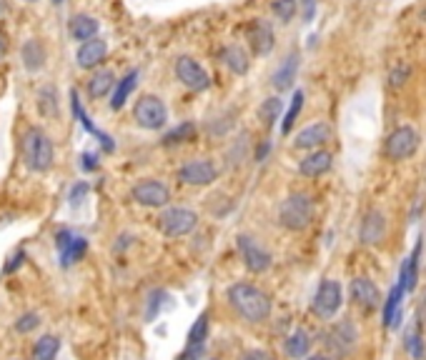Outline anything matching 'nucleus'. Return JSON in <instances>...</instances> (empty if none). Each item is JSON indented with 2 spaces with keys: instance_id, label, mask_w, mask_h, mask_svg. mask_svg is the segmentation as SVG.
<instances>
[{
  "instance_id": "nucleus-5",
  "label": "nucleus",
  "mask_w": 426,
  "mask_h": 360,
  "mask_svg": "<svg viewBox=\"0 0 426 360\" xmlns=\"http://www.w3.org/2000/svg\"><path fill=\"white\" fill-rule=\"evenodd\" d=\"M198 228V213L191 208H166L158 218V230L166 238H186Z\"/></svg>"
},
{
  "instance_id": "nucleus-40",
  "label": "nucleus",
  "mask_w": 426,
  "mask_h": 360,
  "mask_svg": "<svg viewBox=\"0 0 426 360\" xmlns=\"http://www.w3.org/2000/svg\"><path fill=\"white\" fill-rule=\"evenodd\" d=\"M158 298H163V293H161V290H156V293L151 295L148 313H146V318H148V320H153V318H156V310H158V305H161V300H158Z\"/></svg>"
},
{
  "instance_id": "nucleus-36",
  "label": "nucleus",
  "mask_w": 426,
  "mask_h": 360,
  "mask_svg": "<svg viewBox=\"0 0 426 360\" xmlns=\"http://www.w3.org/2000/svg\"><path fill=\"white\" fill-rule=\"evenodd\" d=\"M271 11L281 23H291L293 16H296V11H298V0H273Z\"/></svg>"
},
{
  "instance_id": "nucleus-6",
  "label": "nucleus",
  "mask_w": 426,
  "mask_h": 360,
  "mask_svg": "<svg viewBox=\"0 0 426 360\" xmlns=\"http://www.w3.org/2000/svg\"><path fill=\"white\" fill-rule=\"evenodd\" d=\"M133 120L143 130H161L168 123V108L158 96H141L133 106Z\"/></svg>"
},
{
  "instance_id": "nucleus-1",
  "label": "nucleus",
  "mask_w": 426,
  "mask_h": 360,
  "mask_svg": "<svg viewBox=\"0 0 426 360\" xmlns=\"http://www.w3.org/2000/svg\"><path fill=\"white\" fill-rule=\"evenodd\" d=\"M226 300L233 308V313L246 323H266L273 313V303L268 298V293H263L261 288L251 283H233L226 290Z\"/></svg>"
},
{
  "instance_id": "nucleus-23",
  "label": "nucleus",
  "mask_w": 426,
  "mask_h": 360,
  "mask_svg": "<svg viewBox=\"0 0 426 360\" xmlns=\"http://www.w3.org/2000/svg\"><path fill=\"white\" fill-rule=\"evenodd\" d=\"M218 58H221V63L233 76H246L248 68H251V56H248V51L243 46H236V43L223 48V51L218 53Z\"/></svg>"
},
{
  "instance_id": "nucleus-2",
  "label": "nucleus",
  "mask_w": 426,
  "mask_h": 360,
  "mask_svg": "<svg viewBox=\"0 0 426 360\" xmlns=\"http://www.w3.org/2000/svg\"><path fill=\"white\" fill-rule=\"evenodd\" d=\"M21 158L31 173H48L56 165V145L43 128L31 125L21 135Z\"/></svg>"
},
{
  "instance_id": "nucleus-42",
  "label": "nucleus",
  "mask_w": 426,
  "mask_h": 360,
  "mask_svg": "<svg viewBox=\"0 0 426 360\" xmlns=\"http://www.w3.org/2000/svg\"><path fill=\"white\" fill-rule=\"evenodd\" d=\"M83 168H86V170H96L98 168V160L93 153H83Z\"/></svg>"
},
{
  "instance_id": "nucleus-20",
  "label": "nucleus",
  "mask_w": 426,
  "mask_h": 360,
  "mask_svg": "<svg viewBox=\"0 0 426 360\" xmlns=\"http://www.w3.org/2000/svg\"><path fill=\"white\" fill-rule=\"evenodd\" d=\"M98 31H101V23H98V18L88 16V13H76L68 21V36L76 43L93 41V38H98Z\"/></svg>"
},
{
  "instance_id": "nucleus-25",
  "label": "nucleus",
  "mask_w": 426,
  "mask_h": 360,
  "mask_svg": "<svg viewBox=\"0 0 426 360\" xmlns=\"http://www.w3.org/2000/svg\"><path fill=\"white\" fill-rule=\"evenodd\" d=\"M71 110L76 113V118H78V120H81V125L86 128V130L91 133V135H96V138H98V143H101V145H103V150H106V153H113V150H116V143L111 140V135H106V133L98 130V128L91 123V118H88V113L83 110L81 101H78V91H76V88H73V91H71Z\"/></svg>"
},
{
  "instance_id": "nucleus-30",
  "label": "nucleus",
  "mask_w": 426,
  "mask_h": 360,
  "mask_svg": "<svg viewBox=\"0 0 426 360\" xmlns=\"http://www.w3.org/2000/svg\"><path fill=\"white\" fill-rule=\"evenodd\" d=\"M283 348H286V355H291V358H303V355H308V350H311V335L303 328L293 330V333L283 340Z\"/></svg>"
},
{
  "instance_id": "nucleus-9",
  "label": "nucleus",
  "mask_w": 426,
  "mask_h": 360,
  "mask_svg": "<svg viewBox=\"0 0 426 360\" xmlns=\"http://www.w3.org/2000/svg\"><path fill=\"white\" fill-rule=\"evenodd\" d=\"M131 198H133V203L143 205V208H166L171 203V190L161 180L146 178V180H138L131 188Z\"/></svg>"
},
{
  "instance_id": "nucleus-27",
  "label": "nucleus",
  "mask_w": 426,
  "mask_h": 360,
  "mask_svg": "<svg viewBox=\"0 0 426 360\" xmlns=\"http://www.w3.org/2000/svg\"><path fill=\"white\" fill-rule=\"evenodd\" d=\"M404 285L396 283L394 288L389 290V295H386L384 300V325L386 328H396L399 325V318H401V300H404Z\"/></svg>"
},
{
  "instance_id": "nucleus-24",
  "label": "nucleus",
  "mask_w": 426,
  "mask_h": 360,
  "mask_svg": "<svg viewBox=\"0 0 426 360\" xmlns=\"http://www.w3.org/2000/svg\"><path fill=\"white\" fill-rule=\"evenodd\" d=\"M296 76H298V53L291 51L281 63H278L276 71H273L271 83L276 91H288V88L293 86V81H296Z\"/></svg>"
},
{
  "instance_id": "nucleus-7",
  "label": "nucleus",
  "mask_w": 426,
  "mask_h": 360,
  "mask_svg": "<svg viewBox=\"0 0 426 360\" xmlns=\"http://www.w3.org/2000/svg\"><path fill=\"white\" fill-rule=\"evenodd\" d=\"M238 253H241V260L246 265L248 273L253 275H261L266 270H271L273 265V255L268 248H263L256 238L251 235H238Z\"/></svg>"
},
{
  "instance_id": "nucleus-39",
  "label": "nucleus",
  "mask_w": 426,
  "mask_h": 360,
  "mask_svg": "<svg viewBox=\"0 0 426 360\" xmlns=\"http://www.w3.org/2000/svg\"><path fill=\"white\" fill-rule=\"evenodd\" d=\"M238 360H273V355L266 353V350L253 348V350H243V353L238 355Z\"/></svg>"
},
{
  "instance_id": "nucleus-17",
  "label": "nucleus",
  "mask_w": 426,
  "mask_h": 360,
  "mask_svg": "<svg viewBox=\"0 0 426 360\" xmlns=\"http://www.w3.org/2000/svg\"><path fill=\"white\" fill-rule=\"evenodd\" d=\"M248 46H251L253 56H268L276 46V36H273V26L268 21H253L248 28Z\"/></svg>"
},
{
  "instance_id": "nucleus-12",
  "label": "nucleus",
  "mask_w": 426,
  "mask_h": 360,
  "mask_svg": "<svg viewBox=\"0 0 426 360\" xmlns=\"http://www.w3.org/2000/svg\"><path fill=\"white\" fill-rule=\"evenodd\" d=\"M56 245L61 250V265L71 268V265L81 263L83 255L88 253V240L83 235H76L73 230H58L56 233Z\"/></svg>"
},
{
  "instance_id": "nucleus-46",
  "label": "nucleus",
  "mask_w": 426,
  "mask_h": 360,
  "mask_svg": "<svg viewBox=\"0 0 426 360\" xmlns=\"http://www.w3.org/2000/svg\"><path fill=\"white\" fill-rule=\"evenodd\" d=\"M308 360H334V358H329V355H311Z\"/></svg>"
},
{
  "instance_id": "nucleus-29",
  "label": "nucleus",
  "mask_w": 426,
  "mask_h": 360,
  "mask_svg": "<svg viewBox=\"0 0 426 360\" xmlns=\"http://www.w3.org/2000/svg\"><path fill=\"white\" fill-rule=\"evenodd\" d=\"M61 353V338L58 335H41L31 350V360H56Z\"/></svg>"
},
{
  "instance_id": "nucleus-48",
  "label": "nucleus",
  "mask_w": 426,
  "mask_h": 360,
  "mask_svg": "<svg viewBox=\"0 0 426 360\" xmlns=\"http://www.w3.org/2000/svg\"><path fill=\"white\" fill-rule=\"evenodd\" d=\"M23 3H38V0H23Z\"/></svg>"
},
{
  "instance_id": "nucleus-8",
  "label": "nucleus",
  "mask_w": 426,
  "mask_h": 360,
  "mask_svg": "<svg viewBox=\"0 0 426 360\" xmlns=\"http://www.w3.org/2000/svg\"><path fill=\"white\" fill-rule=\"evenodd\" d=\"M218 180V168L208 158H198V160H188L181 165L178 170V183L191 185V188H206V185Z\"/></svg>"
},
{
  "instance_id": "nucleus-34",
  "label": "nucleus",
  "mask_w": 426,
  "mask_h": 360,
  "mask_svg": "<svg viewBox=\"0 0 426 360\" xmlns=\"http://www.w3.org/2000/svg\"><path fill=\"white\" fill-rule=\"evenodd\" d=\"M281 108L283 103L278 101V98H266V101L261 103V108H258V118H261L263 125L271 128L276 120H281Z\"/></svg>"
},
{
  "instance_id": "nucleus-37",
  "label": "nucleus",
  "mask_w": 426,
  "mask_h": 360,
  "mask_svg": "<svg viewBox=\"0 0 426 360\" xmlns=\"http://www.w3.org/2000/svg\"><path fill=\"white\" fill-rule=\"evenodd\" d=\"M406 348H409V353L414 355V358H421V353H424V340H421L419 325H416L414 330H409V335H406Z\"/></svg>"
},
{
  "instance_id": "nucleus-16",
  "label": "nucleus",
  "mask_w": 426,
  "mask_h": 360,
  "mask_svg": "<svg viewBox=\"0 0 426 360\" xmlns=\"http://www.w3.org/2000/svg\"><path fill=\"white\" fill-rule=\"evenodd\" d=\"M329 140H331L329 123H313V125H306L303 130L296 133L293 145H296L298 150H321Z\"/></svg>"
},
{
  "instance_id": "nucleus-18",
  "label": "nucleus",
  "mask_w": 426,
  "mask_h": 360,
  "mask_svg": "<svg viewBox=\"0 0 426 360\" xmlns=\"http://www.w3.org/2000/svg\"><path fill=\"white\" fill-rule=\"evenodd\" d=\"M386 235V215L381 210H369V213L361 218V228H359V240L364 245H379Z\"/></svg>"
},
{
  "instance_id": "nucleus-26",
  "label": "nucleus",
  "mask_w": 426,
  "mask_h": 360,
  "mask_svg": "<svg viewBox=\"0 0 426 360\" xmlns=\"http://www.w3.org/2000/svg\"><path fill=\"white\" fill-rule=\"evenodd\" d=\"M138 76H141L138 71H128L118 83H116V91L111 93V110H121V108L128 103L131 93H133L136 86H138Z\"/></svg>"
},
{
  "instance_id": "nucleus-19",
  "label": "nucleus",
  "mask_w": 426,
  "mask_h": 360,
  "mask_svg": "<svg viewBox=\"0 0 426 360\" xmlns=\"http://www.w3.org/2000/svg\"><path fill=\"white\" fill-rule=\"evenodd\" d=\"M116 73L111 68H98V71L91 73V78L86 81V93L91 101H101L106 98L108 93L116 91Z\"/></svg>"
},
{
  "instance_id": "nucleus-28",
  "label": "nucleus",
  "mask_w": 426,
  "mask_h": 360,
  "mask_svg": "<svg viewBox=\"0 0 426 360\" xmlns=\"http://www.w3.org/2000/svg\"><path fill=\"white\" fill-rule=\"evenodd\" d=\"M419 255H421V243H416L414 253H411L409 258L404 260V265H401L399 283L404 285L406 293H409V290H414L416 288V280H419Z\"/></svg>"
},
{
  "instance_id": "nucleus-13",
  "label": "nucleus",
  "mask_w": 426,
  "mask_h": 360,
  "mask_svg": "<svg viewBox=\"0 0 426 360\" xmlns=\"http://www.w3.org/2000/svg\"><path fill=\"white\" fill-rule=\"evenodd\" d=\"M359 343V330L351 320H339L326 330V345L334 350L336 355H349Z\"/></svg>"
},
{
  "instance_id": "nucleus-38",
  "label": "nucleus",
  "mask_w": 426,
  "mask_h": 360,
  "mask_svg": "<svg viewBox=\"0 0 426 360\" xmlns=\"http://www.w3.org/2000/svg\"><path fill=\"white\" fill-rule=\"evenodd\" d=\"M41 325V315L38 313H26L16 320V330L18 333H33V330Z\"/></svg>"
},
{
  "instance_id": "nucleus-11",
  "label": "nucleus",
  "mask_w": 426,
  "mask_h": 360,
  "mask_svg": "<svg viewBox=\"0 0 426 360\" xmlns=\"http://www.w3.org/2000/svg\"><path fill=\"white\" fill-rule=\"evenodd\" d=\"M341 300H344V295H341L339 280H321V285H318L316 295L311 300L313 315H318V318L324 320L334 318L341 308Z\"/></svg>"
},
{
  "instance_id": "nucleus-43",
  "label": "nucleus",
  "mask_w": 426,
  "mask_h": 360,
  "mask_svg": "<svg viewBox=\"0 0 426 360\" xmlns=\"http://www.w3.org/2000/svg\"><path fill=\"white\" fill-rule=\"evenodd\" d=\"M23 258H26V253H23V250H18V253H16V258H11V263L6 265V273H11V270H16L18 265L23 263Z\"/></svg>"
},
{
  "instance_id": "nucleus-35",
  "label": "nucleus",
  "mask_w": 426,
  "mask_h": 360,
  "mask_svg": "<svg viewBox=\"0 0 426 360\" xmlns=\"http://www.w3.org/2000/svg\"><path fill=\"white\" fill-rule=\"evenodd\" d=\"M206 338H208V313H201L196 318V323L191 325L188 343L186 345H206Z\"/></svg>"
},
{
  "instance_id": "nucleus-32",
  "label": "nucleus",
  "mask_w": 426,
  "mask_h": 360,
  "mask_svg": "<svg viewBox=\"0 0 426 360\" xmlns=\"http://www.w3.org/2000/svg\"><path fill=\"white\" fill-rule=\"evenodd\" d=\"M303 101H306V96H303V91H296V93H293L291 103H288L286 113H283V120H281V133H283V135H288V133L293 130V123H296V118L301 115Z\"/></svg>"
},
{
  "instance_id": "nucleus-3",
  "label": "nucleus",
  "mask_w": 426,
  "mask_h": 360,
  "mask_svg": "<svg viewBox=\"0 0 426 360\" xmlns=\"http://www.w3.org/2000/svg\"><path fill=\"white\" fill-rule=\"evenodd\" d=\"M313 220V203L308 195L303 193H293L278 208V223L283 225L291 233H301L311 225Z\"/></svg>"
},
{
  "instance_id": "nucleus-10",
  "label": "nucleus",
  "mask_w": 426,
  "mask_h": 360,
  "mask_svg": "<svg viewBox=\"0 0 426 360\" xmlns=\"http://www.w3.org/2000/svg\"><path fill=\"white\" fill-rule=\"evenodd\" d=\"M173 73H176V78H178L181 86L188 88V91H193V93L208 91L211 88V78H208V73H206V68L191 56H181L173 66Z\"/></svg>"
},
{
  "instance_id": "nucleus-31",
  "label": "nucleus",
  "mask_w": 426,
  "mask_h": 360,
  "mask_svg": "<svg viewBox=\"0 0 426 360\" xmlns=\"http://www.w3.org/2000/svg\"><path fill=\"white\" fill-rule=\"evenodd\" d=\"M38 110L46 118H58L61 113V103H58V88L56 86H43L38 91Z\"/></svg>"
},
{
  "instance_id": "nucleus-15",
  "label": "nucleus",
  "mask_w": 426,
  "mask_h": 360,
  "mask_svg": "<svg viewBox=\"0 0 426 360\" xmlns=\"http://www.w3.org/2000/svg\"><path fill=\"white\" fill-rule=\"evenodd\" d=\"M106 56H108V43L103 38H93L88 43H81L76 53V63L81 71H98L106 61Z\"/></svg>"
},
{
  "instance_id": "nucleus-22",
  "label": "nucleus",
  "mask_w": 426,
  "mask_h": 360,
  "mask_svg": "<svg viewBox=\"0 0 426 360\" xmlns=\"http://www.w3.org/2000/svg\"><path fill=\"white\" fill-rule=\"evenodd\" d=\"M46 46H43L41 38H28L26 43H23L21 48V61H23V68H26L28 73H41L43 66H46Z\"/></svg>"
},
{
  "instance_id": "nucleus-21",
  "label": "nucleus",
  "mask_w": 426,
  "mask_h": 360,
  "mask_svg": "<svg viewBox=\"0 0 426 360\" xmlns=\"http://www.w3.org/2000/svg\"><path fill=\"white\" fill-rule=\"evenodd\" d=\"M331 163H334V155L329 150H311L298 163V173L303 178H321L331 170Z\"/></svg>"
},
{
  "instance_id": "nucleus-33",
  "label": "nucleus",
  "mask_w": 426,
  "mask_h": 360,
  "mask_svg": "<svg viewBox=\"0 0 426 360\" xmlns=\"http://www.w3.org/2000/svg\"><path fill=\"white\" fill-rule=\"evenodd\" d=\"M193 138H196V123L186 120V123H181V125H176L173 130L166 133L163 143L166 145H178V143H188V140H193Z\"/></svg>"
},
{
  "instance_id": "nucleus-45",
  "label": "nucleus",
  "mask_w": 426,
  "mask_h": 360,
  "mask_svg": "<svg viewBox=\"0 0 426 360\" xmlns=\"http://www.w3.org/2000/svg\"><path fill=\"white\" fill-rule=\"evenodd\" d=\"M3 56H6V38L0 33V61H3Z\"/></svg>"
},
{
  "instance_id": "nucleus-41",
  "label": "nucleus",
  "mask_w": 426,
  "mask_h": 360,
  "mask_svg": "<svg viewBox=\"0 0 426 360\" xmlns=\"http://www.w3.org/2000/svg\"><path fill=\"white\" fill-rule=\"evenodd\" d=\"M313 13H316V0H303V18L311 21Z\"/></svg>"
},
{
  "instance_id": "nucleus-47",
  "label": "nucleus",
  "mask_w": 426,
  "mask_h": 360,
  "mask_svg": "<svg viewBox=\"0 0 426 360\" xmlns=\"http://www.w3.org/2000/svg\"><path fill=\"white\" fill-rule=\"evenodd\" d=\"M53 6H63V3H66V0H51Z\"/></svg>"
},
{
  "instance_id": "nucleus-4",
  "label": "nucleus",
  "mask_w": 426,
  "mask_h": 360,
  "mask_svg": "<svg viewBox=\"0 0 426 360\" xmlns=\"http://www.w3.org/2000/svg\"><path fill=\"white\" fill-rule=\"evenodd\" d=\"M421 145V135L411 125H399L386 135L384 140V155L391 163H404L416 155Z\"/></svg>"
},
{
  "instance_id": "nucleus-14",
  "label": "nucleus",
  "mask_w": 426,
  "mask_h": 360,
  "mask_svg": "<svg viewBox=\"0 0 426 360\" xmlns=\"http://www.w3.org/2000/svg\"><path fill=\"white\" fill-rule=\"evenodd\" d=\"M349 295L354 300V305H359L361 310L371 313V310L379 308L384 300H381V290L376 288V283L371 278H354L349 285Z\"/></svg>"
},
{
  "instance_id": "nucleus-44",
  "label": "nucleus",
  "mask_w": 426,
  "mask_h": 360,
  "mask_svg": "<svg viewBox=\"0 0 426 360\" xmlns=\"http://www.w3.org/2000/svg\"><path fill=\"white\" fill-rule=\"evenodd\" d=\"M86 190H88V185H86V183L78 185V188L71 193V203H78V198H81V195H86Z\"/></svg>"
}]
</instances>
